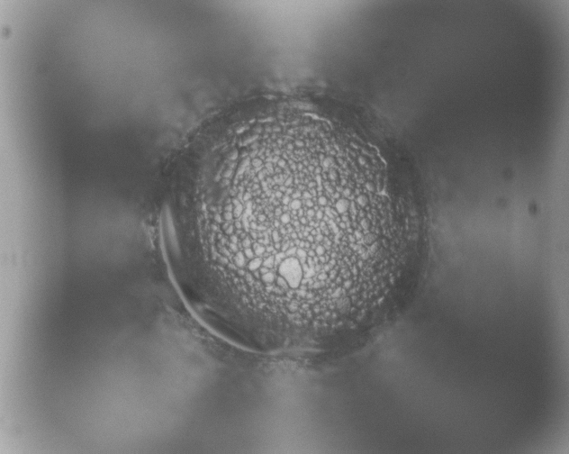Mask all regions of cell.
<instances>
[{"instance_id":"1","label":"cell","mask_w":569,"mask_h":454,"mask_svg":"<svg viewBox=\"0 0 569 454\" xmlns=\"http://www.w3.org/2000/svg\"><path fill=\"white\" fill-rule=\"evenodd\" d=\"M305 146L242 159L204 220L220 293L288 337L355 320L400 234L357 161Z\"/></svg>"}]
</instances>
